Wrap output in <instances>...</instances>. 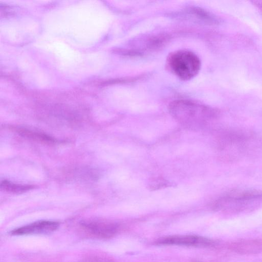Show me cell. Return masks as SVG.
<instances>
[{"label":"cell","mask_w":262,"mask_h":262,"mask_svg":"<svg viewBox=\"0 0 262 262\" xmlns=\"http://www.w3.org/2000/svg\"><path fill=\"white\" fill-rule=\"evenodd\" d=\"M59 223L56 221L41 220L20 227L12 230V235H45L55 231Z\"/></svg>","instance_id":"cell-3"},{"label":"cell","mask_w":262,"mask_h":262,"mask_svg":"<svg viewBox=\"0 0 262 262\" xmlns=\"http://www.w3.org/2000/svg\"><path fill=\"white\" fill-rule=\"evenodd\" d=\"M171 115L178 122L190 129H200L209 121L215 118L216 112L212 108L195 101L179 99L168 106Z\"/></svg>","instance_id":"cell-1"},{"label":"cell","mask_w":262,"mask_h":262,"mask_svg":"<svg viewBox=\"0 0 262 262\" xmlns=\"http://www.w3.org/2000/svg\"><path fill=\"white\" fill-rule=\"evenodd\" d=\"M221 199L226 201L239 202L262 199V190L257 189L232 190L227 192Z\"/></svg>","instance_id":"cell-6"},{"label":"cell","mask_w":262,"mask_h":262,"mask_svg":"<svg viewBox=\"0 0 262 262\" xmlns=\"http://www.w3.org/2000/svg\"><path fill=\"white\" fill-rule=\"evenodd\" d=\"M81 226L89 234L99 238L111 237L118 229L117 225L114 223L96 219L82 221Z\"/></svg>","instance_id":"cell-4"},{"label":"cell","mask_w":262,"mask_h":262,"mask_svg":"<svg viewBox=\"0 0 262 262\" xmlns=\"http://www.w3.org/2000/svg\"><path fill=\"white\" fill-rule=\"evenodd\" d=\"M16 131L20 135L32 140L47 144H54L57 141L52 137L35 130L26 128H17Z\"/></svg>","instance_id":"cell-7"},{"label":"cell","mask_w":262,"mask_h":262,"mask_svg":"<svg viewBox=\"0 0 262 262\" xmlns=\"http://www.w3.org/2000/svg\"><path fill=\"white\" fill-rule=\"evenodd\" d=\"M167 66L170 71L182 80H189L199 72L201 62L199 57L188 50H179L170 53Z\"/></svg>","instance_id":"cell-2"},{"label":"cell","mask_w":262,"mask_h":262,"mask_svg":"<svg viewBox=\"0 0 262 262\" xmlns=\"http://www.w3.org/2000/svg\"><path fill=\"white\" fill-rule=\"evenodd\" d=\"M211 242L207 238L194 235H173L160 238L157 243L178 246H208Z\"/></svg>","instance_id":"cell-5"},{"label":"cell","mask_w":262,"mask_h":262,"mask_svg":"<svg viewBox=\"0 0 262 262\" xmlns=\"http://www.w3.org/2000/svg\"><path fill=\"white\" fill-rule=\"evenodd\" d=\"M34 188L29 184L14 183L8 180H4L1 183V189L6 192L13 193H21L28 191Z\"/></svg>","instance_id":"cell-8"}]
</instances>
